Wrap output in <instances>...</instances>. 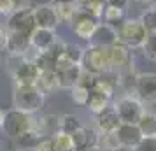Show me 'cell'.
<instances>
[{
	"label": "cell",
	"instance_id": "484cf974",
	"mask_svg": "<svg viewBox=\"0 0 156 151\" xmlns=\"http://www.w3.org/2000/svg\"><path fill=\"white\" fill-rule=\"evenodd\" d=\"M58 127H60V132L72 135L76 130H79L81 127H83V123L79 121V118L76 114H63V116H60Z\"/></svg>",
	"mask_w": 156,
	"mask_h": 151
},
{
	"label": "cell",
	"instance_id": "44dd1931",
	"mask_svg": "<svg viewBox=\"0 0 156 151\" xmlns=\"http://www.w3.org/2000/svg\"><path fill=\"white\" fill-rule=\"evenodd\" d=\"M111 99H112V97L102 93L98 90L90 88V97H88V102H86L84 107H88L93 114H98L100 111H104L107 106H111Z\"/></svg>",
	"mask_w": 156,
	"mask_h": 151
},
{
	"label": "cell",
	"instance_id": "7bdbcfd3",
	"mask_svg": "<svg viewBox=\"0 0 156 151\" xmlns=\"http://www.w3.org/2000/svg\"><path fill=\"white\" fill-rule=\"evenodd\" d=\"M153 7H154V9H156V0H154V4H153Z\"/></svg>",
	"mask_w": 156,
	"mask_h": 151
},
{
	"label": "cell",
	"instance_id": "30bf717a",
	"mask_svg": "<svg viewBox=\"0 0 156 151\" xmlns=\"http://www.w3.org/2000/svg\"><path fill=\"white\" fill-rule=\"evenodd\" d=\"M34 28H35V21H34L32 9L14 11L12 14L7 16V25H5V30L7 32H25V34H32Z\"/></svg>",
	"mask_w": 156,
	"mask_h": 151
},
{
	"label": "cell",
	"instance_id": "2e32d148",
	"mask_svg": "<svg viewBox=\"0 0 156 151\" xmlns=\"http://www.w3.org/2000/svg\"><path fill=\"white\" fill-rule=\"evenodd\" d=\"M70 137L76 151H86L93 146L100 144V135L93 128H86V127H81L79 130H76Z\"/></svg>",
	"mask_w": 156,
	"mask_h": 151
},
{
	"label": "cell",
	"instance_id": "4316f807",
	"mask_svg": "<svg viewBox=\"0 0 156 151\" xmlns=\"http://www.w3.org/2000/svg\"><path fill=\"white\" fill-rule=\"evenodd\" d=\"M70 97H72V100L76 102L77 106H86L88 97H90V86L84 84L83 81H79L76 86L70 88Z\"/></svg>",
	"mask_w": 156,
	"mask_h": 151
},
{
	"label": "cell",
	"instance_id": "9a60e30c",
	"mask_svg": "<svg viewBox=\"0 0 156 151\" xmlns=\"http://www.w3.org/2000/svg\"><path fill=\"white\" fill-rule=\"evenodd\" d=\"M58 41L55 30L49 28H34V32L30 34V42H32V49L35 53H46L49 51L55 42Z\"/></svg>",
	"mask_w": 156,
	"mask_h": 151
},
{
	"label": "cell",
	"instance_id": "836d02e7",
	"mask_svg": "<svg viewBox=\"0 0 156 151\" xmlns=\"http://www.w3.org/2000/svg\"><path fill=\"white\" fill-rule=\"evenodd\" d=\"M107 5H112V7H121V9H126L130 5V0H105Z\"/></svg>",
	"mask_w": 156,
	"mask_h": 151
},
{
	"label": "cell",
	"instance_id": "cb8c5ba5",
	"mask_svg": "<svg viewBox=\"0 0 156 151\" xmlns=\"http://www.w3.org/2000/svg\"><path fill=\"white\" fill-rule=\"evenodd\" d=\"M53 5H55V11H56L60 21H63V23H70L74 14L77 13V9H79L77 2H53Z\"/></svg>",
	"mask_w": 156,
	"mask_h": 151
},
{
	"label": "cell",
	"instance_id": "ee69618b",
	"mask_svg": "<svg viewBox=\"0 0 156 151\" xmlns=\"http://www.w3.org/2000/svg\"><path fill=\"white\" fill-rule=\"evenodd\" d=\"M74 151H76V149H74Z\"/></svg>",
	"mask_w": 156,
	"mask_h": 151
},
{
	"label": "cell",
	"instance_id": "74e56055",
	"mask_svg": "<svg viewBox=\"0 0 156 151\" xmlns=\"http://www.w3.org/2000/svg\"><path fill=\"white\" fill-rule=\"evenodd\" d=\"M86 151H105L100 144H97V146H93V148H90V149H86Z\"/></svg>",
	"mask_w": 156,
	"mask_h": 151
},
{
	"label": "cell",
	"instance_id": "d4e9b609",
	"mask_svg": "<svg viewBox=\"0 0 156 151\" xmlns=\"http://www.w3.org/2000/svg\"><path fill=\"white\" fill-rule=\"evenodd\" d=\"M104 21L112 25V27H119L121 23L126 20V9H121V7H112V5H107L105 11H104Z\"/></svg>",
	"mask_w": 156,
	"mask_h": 151
},
{
	"label": "cell",
	"instance_id": "e575fe53",
	"mask_svg": "<svg viewBox=\"0 0 156 151\" xmlns=\"http://www.w3.org/2000/svg\"><path fill=\"white\" fill-rule=\"evenodd\" d=\"M14 11H21V9H32L30 7V0H12Z\"/></svg>",
	"mask_w": 156,
	"mask_h": 151
},
{
	"label": "cell",
	"instance_id": "ba28073f",
	"mask_svg": "<svg viewBox=\"0 0 156 151\" xmlns=\"http://www.w3.org/2000/svg\"><path fill=\"white\" fill-rule=\"evenodd\" d=\"M97 25H98L97 18H93L91 14H88L86 11L79 7L70 21V28L76 34V37H79L81 41H90V37H91L93 30L97 28Z\"/></svg>",
	"mask_w": 156,
	"mask_h": 151
},
{
	"label": "cell",
	"instance_id": "83f0119b",
	"mask_svg": "<svg viewBox=\"0 0 156 151\" xmlns=\"http://www.w3.org/2000/svg\"><path fill=\"white\" fill-rule=\"evenodd\" d=\"M79 7L83 9V11H86L88 14H91L93 18L100 20V18L104 16V11H105L107 4H105V0H90V2H86V4H81Z\"/></svg>",
	"mask_w": 156,
	"mask_h": 151
},
{
	"label": "cell",
	"instance_id": "603a6c76",
	"mask_svg": "<svg viewBox=\"0 0 156 151\" xmlns=\"http://www.w3.org/2000/svg\"><path fill=\"white\" fill-rule=\"evenodd\" d=\"M144 137H154L156 135V113L153 111H144L140 120L137 121Z\"/></svg>",
	"mask_w": 156,
	"mask_h": 151
},
{
	"label": "cell",
	"instance_id": "ac0fdd59",
	"mask_svg": "<svg viewBox=\"0 0 156 151\" xmlns=\"http://www.w3.org/2000/svg\"><path fill=\"white\" fill-rule=\"evenodd\" d=\"M58 79H60V88H67L70 90L72 86H76L81 77H83V69L81 65H69L63 69H58Z\"/></svg>",
	"mask_w": 156,
	"mask_h": 151
},
{
	"label": "cell",
	"instance_id": "6da1fadb",
	"mask_svg": "<svg viewBox=\"0 0 156 151\" xmlns=\"http://www.w3.org/2000/svg\"><path fill=\"white\" fill-rule=\"evenodd\" d=\"M44 102L46 93L37 84H14L12 104L16 109H21L28 114H37L44 107Z\"/></svg>",
	"mask_w": 156,
	"mask_h": 151
},
{
	"label": "cell",
	"instance_id": "e0dca14e",
	"mask_svg": "<svg viewBox=\"0 0 156 151\" xmlns=\"http://www.w3.org/2000/svg\"><path fill=\"white\" fill-rule=\"evenodd\" d=\"M97 116V127H98L100 134H109V132H116V128L121 125V120L118 113H116V107L114 106H107L104 111H100Z\"/></svg>",
	"mask_w": 156,
	"mask_h": 151
},
{
	"label": "cell",
	"instance_id": "9c48e42d",
	"mask_svg": "<svg viewBox=\"0 0 156 151\" xmlns=\"http://www.w3.org/2000/svg\"><path fill=\"white\" fill-rule=\"evenodd\" d=\"M32 14H34V21H35L37 28H49L56 30L60 25V18H58L53 2L49 4H37L35 7H32Z\"/></svg>",
	"mask_w": 156,
	"mask_h": 151
},
{
	"label": "cell",
	"instance_id": "7c38bea8",
	"mask_svg": "<svg viewBox=\"0 0 156 151\" xmlns=\"http://www.w3.org/2000/svg\"><path fill=\"white\" fill-rule=\"evenodd\" d=\"M114 134H116L118 141H119V146L126 148V149H133L135 146L140 142V139L144 137L137 123H121Z\"/></svg>",
	"mask_w": 156,
	"mask_h": 151
},
{
	"label": "cell",
	"instance_id": "d6a6232c",
	"mask_svg": "<svg viewBox=\"0 0 156 151\" xmlns=\"http://www.w3.org/2000/svg\"><path fill=\"white\" fill-rule=\"evenodd\" d=\"M14 13V5H12V0H0V14L9 16Z\"/></svg>",
	"mask_w": 156,
	"mask_h": 151
},
{
	"label": "cell",
	"instance_id": "8fae6325",
	"mask_svg": "<svg viewBox=\"0 0 156 151\" xmlns=\"http://www.w3.org/2000/svg\"><path fill=\"white\" fill-rule=\"evenodd\" d=\"M118 42V28L112 27V25H109V23H100L97 25V28L93 30L91 37H90V41L88 44H91V46H98V48H111L114 44Z\"/></svg>",
	"mask_w": 156,
	"mask_h": 151
},
{
	"label": "cell",
	"instance_id": "ab89813d",
	"mask_svg": "<svg viewBox=\"0 0 156 151\" xmlns=\"http://www.w3.org/2000/svg\"><path fill=\"white\" fill-rule=\"evenodd\" d=\"M4 114H5V111H0V125H2V120H4Z\"/></svg>",
	"mask_w": 156,
	"mask_h": 151
},
{
	"label": "cell",
	"instance_id": "7a4b0ae2",
	"mask_svg": "<svg viewBox=\"0 0 156 151\" xmlns=\"http://www.w3.org/2000/svg\"><path fill=\"white\" fill-rule=\"evenodd\" d=\"M81 69L86 74L91 76H102L112 70L111 65V56H109V48H98L88 44V48L83 49V58H81Z\"/></svg>",
	"mask_w": 156,
	"mask_h": 151
},
{
	"label": "cell",
	"instance_id": "f6af8a7d",
	"mask_svg": "<svg viewBox=\"0 0 156 151\" xmlns=\"http://www.w3.org/2000/svg\"><path fill=\"white\" fill-rule=\"evenodd\" d=\"M154 137H156V135H154Z\"/></svg>",
	"mask_w": 156,
	"mask_h": 151
},
{
	"label": "cell",
	"instance_id": "b9f144b4",
	"mask_svg": "<svg viewBox=\"0 0 156 151\" xmlns=\"http://www.w3.org/2000/svg\"><path fill=\"white\" fill-rule=\"evenodd\" d=\"M53 2H76V0H53Z\"/></svg>",
	"mask_w": 156,
	"mask_h": 151
},
{
	"label": "cell",
	"instance_id": "4dcf8cb0",
	"mask_svg": "<svg viewBox=\"0 0 156 151\" xmlns=\"http://www.w3.org/2000/svg\"><path fill=\"white\" fill-rule=\"evenodd\" d=\"M100 146H102L105 151H118V149H121L119 141H118V137H116L114 132L102 134V135H100Z\"/></svg>",
	"mask_w": 156,
	"mask_h": 151
},
{
	"label": "cell",
	"instance_id": "ffe728a7",
	"mask_svg": "<svg viewBox=\"0 0 156 151\" xmlns=\"http://www.w3.org/2000/svg\"><path fill=\"white\" fill-rule=\"evenodd\" d=\"M44 139L46 137L37 135L35 132L28 130L23 135H20L18 139H14V148H16V151H35Z\"/></svg>",
	"mask_w": 156,
	"mask_h": 151
},
{
	"label": "cell",
	"instance_id": "3957f363",
	"mask_svg": "<svg viewBox=\"0 0 156 151\" xmlns=\"http://www.w3.org/2000/svg\"><path fill=\"white\" fill-rule=\"evenodd\" d=\"M146 37H147V32L140 20L126 18L118 27V41L128 46L130 49H140L142 44L146 42Z\"/></svg>",
	"mask_w": 156,
	"mask_h": 151
},
{
	"label": "cell",
	"instance_id": "52a82bcc",
	"mask_svg": "<svg viewBox=\"0 0 156 151\" xmlns=\"http://www.w3.org/2000/svg\"><path fill=\"white\" fill-rule=\"evenodd\" d=\"M135 97L142 104H156V74L142 72L135 77Z\"/></svg>",
	"mask_w": 156,
	"mask_h": 151
},
{
	"label": "cell",
	"instance_id": "7402d4cb",
	"mask_svg": "<svg viewBox=\"0 0 156 151\" xmlns=\"http://www.w3.org/2000/svg\"><path fill=\"white\" fill-rule=\"evenodd\" d=\"M51 151H74V144H72V137L69 134H63L58 130L56 134L48 137Z\"/></svg>",
	"mask_w": 156,
	"mask_h": 151
},
{
	"label": "cell",
	"instance_id": "f1b7e54d",
	"mask_svg": "<svg viewBox=\"0 0 156 151\" xmlns=\"http://www.w3.org/2000/svg\"><path fill=\"white\" fill-rule=\"evenodd\" d=\"M140 23L144 25V28L147 34H154L156 32V9L151 5L149 9H146L144 13L140 14Z\"/></svg>",
	"mask_w": 156,
	"mask_h": 151
},
{
	"label": "cell",
	"instance_id": "f35d334b",
	"mask_svg": "<svg viewBox=\"0 0 156 151\" xmlns=\"http://www.w3.org/2000/svg\"><path fill=\"white\" fill-rule=\"evenodd\" d=\"M137 4H151V2H154V0H133Z\"/></svg>",
	"mask_w": 156,
	"mask_h": 151
},
{
	"label": "cell",
	"instance_id": "60d3db41",
	"mask_svg": "<svg viewBox=\"0 0 156 151\" xmlns=\"http://www.w3.org/2000/svg\"><path fill=\"white\" fill-rule=\"evenodd\" d=\"M76 2H77L79 5H81V4H86V2H90V0H76Z\"/></svg>",
	"mask_w": 156,
	"mask_h": 151
},
{
	"label": "cell",
	"instance_id": "5b68a950",
	"mask_svg": "<svg viewBox=\"0 0 156 151\" xmlns=\"http://www.w3.org/2000/svg\"><path fill=\"white\" fill-rule=\"evenodd\" d=\"M114 107H116V113L119 116L121 123H137L140 120L142 113L146 111L144 104L137 97H132V95L121 97L119 100L114 104Z\"/></svg>",
	"mask_w": 156,
	"mask_h": 151
},
{
	"label": "cell",
	"instance_id": "d6986e66",
	"mask_svg": "<svg viewBox=\"0 0 156 151\" xmlns=\"http://www.w3.org/2000/svg\"><path fill=\"white\" fill-rule=\"evenodd\" d=\"M37 86L41 88L44 93H55L56 90H60V79H58L56 69H44L39 76Z\"/></svg>",
	"mask_w": 156,
	"mask_h": 151
},
{
	"label": "cell",
	"instance_id": "5bb4252c",
	"mask_svg": "<svg viewBox=\"0 0 156 151\" xmlns=\"http://www.w3.org/2000/svg\"><path fill=\"white\" fill-rule=\"evenodd\" d=\"M109 56H111V65L112 70L123 72L132 67V49L125 46L123 42H118L109 48Z\"/></svg>",
	"mask_w": 156,
	"mask_h": 151
},
{
	"label": "cell",
	"instance_id": "8d00e7d4",
	"mask_svg": "<svg viewBox=\"0 0 156 151\" xmlns=\"http://www.w3.org/2000/svg\"><path fill=\"white\" fill-rule=\"evenodd\" d=\"M35 151H51V149H49V142H48V139H44L42 142L39 144V148H37Z\"/></svg>",
	"mask_w": 156,
	"mask_h": 151
},
{
	"label": "cell",
	"instance_id": "1f68e13d",
	"mask_svg": "<svg viewBox=\"0 0 156 151\" xmlns=\"http://www.w3.org/2000/svg\"><path fill=\"white\" fill-rule=\"evenodd\" d=\"M133 151H156V137H142Z\"/></svg>",
	"mask_w": 156,
	"mask_h": 151
},
{
	"label": "cell",
	"instance_id": "f546056e",
	"mask_svg": "<svg viewBox=\"0 0 156 151\" xmlns=\"http://www.w3.org/2000/svg\"><path fill=\"white\" fill-rule=\"evenodd\" d=\"M142 53L144 56L151 60V62H156V32L154 34H147L146 37V42L142 44Z\"/></svg>",
	"mask_w": 156,
	"mask_h": 151
},
{
	"label": "cell",
	"instance_id": "277c9868",
	"mask_svg": "<svg viewBox=\"0 0 156 151\" xmlns=\"http://www.w3.org/2000/svg\"><path fill=\"white\" fill-rule=\"evenodd\" d=\"M30 125H32V114L25 113L21 109L12 107V109H9V111H5L0 128L5 132V135L9 139L14 141L20 135H23L25 132H28Z\"/></svg>",
	"mask_w": 156,
	"mask_h": 151
},
{
	"label": "cell",
	"instance_id": "d590c367",
	"mask_svg": "<svg viewBox=\"0 0 156 151\" xmlns=\"http://www.w3.org/2000/svg\"><path fill=\"white\" fill-rule=\"evenodd\" d=\"M5 46H7V30L0 27V51L5 49Z\"/></svg>",
	"mask_w": 156,
	"mask_h": 151
},
{
	"label": "cell",
	"instance_id": "8992f818",
	"mask_svg": "<svg viewBox=\"0 0 156 151\" xmlns=\"http://www.w3.org/2000/svg\"><path fill=\"white\" fill-rule=\"evenodd\" d=\"M11 76L14 79V84H37L39 76H41V69L39 65L30 60V58H21L18 65L11 67Z\"/></svg>",
	"mask_w": 156,
	"mask_h": 151
},
{
	"label": "cell",
	"instance_id": "4fadbf2b",
	"mask_svg": "<svg viewBox=\"0 0 156 151\" xmlns=\"http://www.w3.org/2000/svg\"><path fill=\"white\" fill-rule=\"evenodd\" d=\"M5 51H9V55L14 56H28V51L32 49V42H30V34L25 32H7V46Z\"/></svg>",
	"mask_w": 156,
	"mask_h": 151
}]
</instances>
